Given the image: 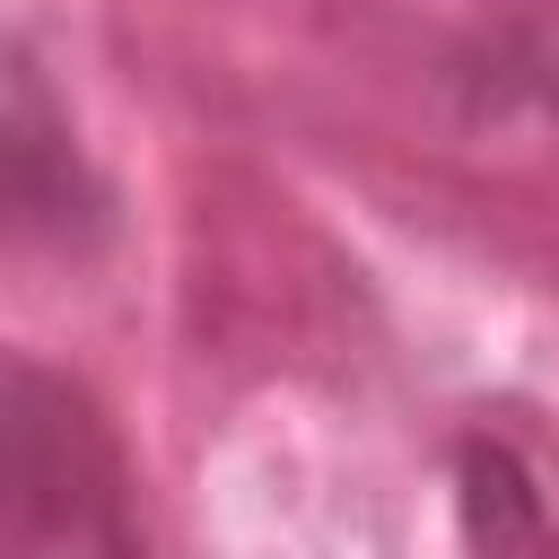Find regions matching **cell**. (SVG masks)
<instances>
[{"mask_svg": "<svg viewBox=\"0 0 559 559\" xmlns=\"http://www.w3.org/2000/svg\"><path fill=\"white\" fill-rule=\"evenodd\" d=\"M9 533L17 559H122V489L70 384L9 376Z\"/></svg>", "mask_w": 559, "mask_h": 559, "instance_id": "1", "label": "cell"}, {"mask_svg": "<svg viewBox=\"0 0 559 559\" xmlns=\"http://www.w3.org/2000/svg\"><path fill=\"white\" fill-rule=\"evenodd\" d=\"M0 183H9V210H17V227H52V236H70V227H87V218H96L87 166H79L70 131L52 122V105H44V87H35V70H26V61H9Z\"/></svg>", "mask_w": 559, "mask_h": 559, "instance_id": "2", "label": "cell"}, {"mask_svg": "<svg viewBox=\"0 0 559 559\" xmlns=\"http://www.w3.org/2000/svg\"><path fill=\"white\" fill-rule=\"evenodd\" d=\"M454 524H463V559H559L542 480L507 437H472L454 454Z\"/></svg>", "mask_w": 559, "mask_h": 559, "instance_id": "3", "label": "cell"}, {"mask_svg": "<svg viewBox=\"0 0 559 559\" xmlns=\"http://www.w3.org/2000/svg\"><path fill=\"white\" fill-rule=\"evenodd\" d=\"M480 79H489V96H498V105H524V114L559 122V26H533V35L498 44Z\"/></svg>", "mask_w": 559, "mask_h": 559, "instance_id": "4", "label": "cell"}]
</instances>
